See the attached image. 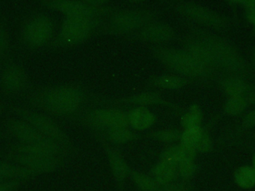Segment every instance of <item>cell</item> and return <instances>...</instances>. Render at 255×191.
<instances>
[{
	"instance_id": "obj_25",
	"label": "cell",
	"mask_w": 255,
	"mask_h": 191,
	"mask_svg": "<svg viewBox=\"0 0 255 191\" xmlns=\"http://www.w3.org/2000/svg\"><path fill=\"white\" fill-rule=\"evenodd\" d=\"M11 37L8 24L4 16L0 15V67L10 61Z\"/></svg>"
},
{
	"instance_id": "obj_13",
	"label": "cell",
	"mask_w": 255,
	"mask_h": 191,
	"mask_svg": "<svg viewBox=\"0 0 255 191\" xmlns=\"http://www.w3.org/2000/svg\"><path fill=\"white\" fill-rule=\"evenodd\" d=\"M92 135L100 142L103 147V151L107 158L109 168L112 172V177L115 180L118 191H125L126 180L129 177L130 167L124 159L122 153L111 144L103 136V134L98 132H92Z\"/></svg>"
},
{
	"instance_id": "obj_35",
	"label": "cell",
	"mask_w": 255,
	"mask_h": 191,
	"mask_svg": "<svg viewBox=\"0 0 255 191\" xmlns=\"http://www.w3.org/2000/svg\"><path fill=\"white\" fill-rule=\"evenodd\" d=\"M242 126L245 130H250V129L255 128V109L247 113L242 120Z\"/></svg>"
},
{
	"instance_id": "obj_37",
	"label": "cell",
	"mask_w": 255,
	"mask_h": 191,
	"mask_svg": "<svg viewBox=\"0 0 255 191\" xmlns=\"http://www.w3.org/2000/svg\"><path fill=\"white\" fill-rule=\"evenodd\" d=\"M82 2L85 3L88 5L95 6V7H104L110 2L111 0H79Z\"/></svg>"
},
{
	"instance_id": "obj_32",
	"label": "cell",
	"mask_w": 255,
	"mask_h": 191,
	"mask_svg": "<svg viewBox=\"0 0 255 191\" xmlns=\"http://www.w3.org/2000/svg\"><path fill=\"white\" fill-rule=\"evenodd\" d=\"M196 169H197V166L195 163V160H186L181 162L178 165L179 180L185 183H188L194 177Z\"/></svg>"
},
{
	"instance_id": "obj_3",
	"label": "cell",
	"mask_w": 255,
	"mask_h": 191,
	"mask_svg": "<svg viewBox=\"0 0 255 191\" xmlns=\"http://www.w3.org/2000/svg\"><path fill=\"white\" fill-rule=\"evenodd\" d=\"M151 55L174 74L193 81L208 82L219 77V73L199 62L184 49L151 45Z\"/></svg>"
},
{
	"instance_id": "obj_2",
	"label": "cell",
	"mask_w": 255,
	"mask_h": 191,
	"mask_svg": "<svg viewBox=\"0 0 255 191\" xmlns=\"http://www.w3.org/2000/svg\"><path fill=\"white\" fill-rule=\"evenodd\" d=\"M187 34L200 40L214 58L219 71L225 74L235 75L250 79L255 73L235 43L220 33L202 28L196 24L181 19Z\"/></svg>"
},
{
	"instance_id": "obj_38",
	"label": "cell",
	"mask_w": 255,
	"mask_h": 191,
	"mask_svg": "<svg viewBox=\"0 0 255 191\" xmlns=\"http://www.w3.org/2000/svg\"><path fill=\"white\" fill-rule=\"evenodd\" d=\"M244 134L241 136L243 137L246 142L250 143L252 145L255 146V132L250 130H244Z\"/></svg>"
},
{
	"instance_id": "obj_36",
	"label": "cell",
	"mask_w": 255,
	"mask_h": 191,
	"mask_svg": "<svg viewBox=\"0 0 255 191\" xmlns=\"http://www.w3.org/2000/svg\"><path fill=\"white\" fill-rule=\"evenodd\" d=\"M25 183V181H13L6 182V183H0V191H16L17 189Z\"/></svg>"
},
{
	"instance_id": "obj_42",
	"label": "cell",
	"mask_w": 255,
	"mask_h": 191,
	"mask_svg": "<svg viewBox=\"0 0 255 191\" xmlns=\"http://www.w3.org/2000/svg\"><path fill=\"white\" fill-rule=\"evenodd\" d=\"M247 99H248L249 102L253 104L255 106V89H253L249 94V96H247Z\"/></svg>"
},
{
	"instance_id": "obj_10",
	"label": "cell",
	"mask_w": 255,
	"mask_h": 191,
	"mask_svg": "<svg viewBox=\"0 0 255 191\" xmlns=\"http://www.w3.org/2000/svg\"><path fill=\"white\" fill-rule=\"evenodd\" d=\"M1 151V158L31 170L39 174H51L65 166L70 159L64 157H49L31 153Z\"/></svg>"
},
{
	"instance_id": "obj_45",
	"label": "cell",
	"mask_w": 255,
	"mask_h": 191,
	"mask_svg": "<svg viewBox=\"0 0 255 191\" xmlns=\"http://www.w3.org/2000/svg\"><path fill=\"white\" fill-rule=\"evenodd\" d=\"M8 108L6 104L0 103V115L5 111L6 108Z\"/></svg>"
},
{
	"instance_id": "obj_39",
	"label": "cell",
	"mask_w": 255,
	"mask_h": 191,
	"mask_svg": "<svg viewBox=\"0 0 255 191\" xmlns=\"http://www.w3.org/2000/svg\"><path fill=\"white\" fill-rule=\"evenodd\" d=\"M249 63L254 72L255 76V46H252L249 50Z\"/></svg>"
},
{
	"instance_id": "obj_12",
	"label": "cell",
	"mask_w": 255,
	"mask_h": 191,
	"mask_svg": "<svg viewBox=\"0 0 255 191\" xmlns=\"http://www.w3.org/2000/svg\"><path fill=\"white\" fill-rule=\"evenodd\" d=\"M31 90L29 75L23 66L10 60L1 67L0 91L4 95L19 96Z\"/></svg>"
},
{
	"instance_id": "obj_28",
	"label": "cell",
	"mask_w": 255,
	"mask_h": 191,
	"mask_svg": "<svg viewBox=\"0 0 255 191\" xmlns=\"http://www.w3.org/2000/svg\"><path fill=\"white\" fill-rule=\"evenodd\" d=\"M181 135V131L178 130V129H167L154 131L143 137L147 139L154 140L157 142L172 145V144L180 142Z\"/></svg>"
},
{
	"instance_id": "obj_21",
	"label": "cell",
	"mask_w": 255,
	"mask_h": 191,
	"mask_svg": "<svg viewBox=\"0 0 255 191\" xmlns=\"http://www.w3.org/2000/svg\"><path fill=\"white\" fill-rule=\"evenodd\" d=\"M128 126L137 132L150 129L157 121L155 114L145 106H136L128 111Z\"/></svg>"
},
{
	"instance_id": "obj_31",
	"label": "cell",
	"mask_w": 255,
	"mask_h": 191,
	"mask_svg": "<svg viewBox=\"0 0 255 191\" xmlns=\"http://www.w3.org/2000/svg\"><path fill=\"white\" fill-rule=\"evenodd\" d=\"M204 132L205 129L201 126L184 129L181 131L180 143L187 147H193L196 150L199 141L203 136Z\"/></svg>"
},
{
	"instance_id": "obj_43",
	"label": "cell",
	"mask_w": 255,
	"mask_h": 191,
	"mask_svg": "<svg viewBox=\"0 0 255 191\" xmlns=\"http://www.w3.org/2000/svg\"><path fill=\"white\" fill-rule=\"evenodd\" d=\"M6 138H7V135H6L5 132L3 129L2 126H0V140Z\"/></svg>"
},
{
	"instance_id": "obj_44",
	"label": "cell",
	"mask_w": 255,
	"mask_h": 191,
	"mask_svg": "<svg viewBox=\"0 0 255 191\" xmlns=\"http://www.w3.org/2000/svg\"><path fill=\"white\" fill-rule=\"evenodd\" d=\"M124 1H127L128 3H131V4H139V3L144 2V1H147V0H124Z\"/></svg>"
},
{
	"instance_id": "obj_15",
	"label": "cell",
	"mask_w": 255,
	"mask_h": 191,
	"mask_svg": "<svg viewBox=\"0 0 255 191\" xmlns=\"http://www.w3.org/2000/svg\"><path fill=\"white\" fill-rule=\"evenodd\" d=\"M100 105H135V106H151V105H163L175 111V112H184V109L177 104L166 100L158 91H143L133 95L125 96L116 99H100Z\"/></svg>"
},
{
	"instance_id": "obj_48",
	"label": "cell",
	"mask_w": 255,
	"mask_h": 191,
	"mask_svg": "<svg viewBox=\"0 0 255 191\" xmlns=\"http://www.w3.org/2000/svg\"><path fill=\"white\" fill-rule=\"evenodd\" d=\"M171 1V0H160V1H161V2H166V1Z\"/></svg>"
},
{
	"instance_id": "obj_7",
	"label": "cell",
	"mask_w": 255,
	"mask_h": 191,
	"mask_svg": "<svg viewBox=\"0 0 255 191\" xmlns=\"http://www.w3.org/2000/svg\"><path fill=\"white\" fill-rule=\"evenodd\" d=\"M55 22L48 13L35 12L28 15L21 24L19 40L26 49L37 50L50 45L55 37Z\"/></svg>"
},
{
	"instance_id": "obj_33",
	"label": "cell",
	"mask_w": 255,
	"mask_h": 191,
	"mask_svg": "<svg viewBox=\"0 0 255 191\" xmlns=\"http://www.w3.org/2000/svg\"><path fill=\"white\" fill-rule=\"evenodd\" d=\"M213 144L211 137L208 132L205 130L202 139L199 141V144L196 147V150L197 153H206L212 150Z\"/></svg>"
},
{
	"instance_id": "obj_41",
	"label": "cell",
	"mask_w": 255,
	"mask_h": 191,
	"mask_svg": "<svg viewBox=\"0 0 255 191\" xmlns=\"http://www.w3.org/2000/svg\"><path fill=\"white\" fill-rule=\"evenodd\" d=\"M244 4L245 6L246 10L255 11V0H247Z\"/></svg>"
},
{
	"instance_id": "obj_11",
	"label": "cell",
	"mask_w": 255,
	"mask_h": 191,
	"mask_svg": "<svg viewBox=\"0 0 255 191\" xmlns=\"http://www.w3.org/2000/svg\"><path fill=\"white\" fill-rule=\"evenodd\" d=\"M40 4L51 11L76 17L106 18L116 10L109 6L88 5L79 0H41Z\"/></svg>"
},
{
	"instance_id": "obj_1",
	"label": "cell",
	"mask_w": 255,
	"mask_h": 191,
	"mask_svg": "<svg viewBox=\"0 0 255 191\" xmlns=\"http://www.w3.org/2000/svg\"><path fill=\"white\" fill-rule=\"evenodd\" d=\"M99 99L85 86L76 83L39 87L25 95L27 105L32 109L67 120L88 108V103L97 105Z\"/></svg>"
},
{
	"instance_id": "obj_8",
	"label": "cell",
	"mask_w": 255,
	"mask_h": 191,
	"mask_svg": "<svg viewBox=\"0 0 255 191\" xmlns=\"http://www.w3.org/2000/svg\"><path fill=\"white\" fill-rule=\"evenodd\" d=\"M70 121L81 125L90 132L103 133L112 128L129 127L128 111L118 108H87Z\"/></svg>"
},
{
	"instance_id": "obj_5",
	"label": "cell",
	"mask_w": 255,
	"mask_h": 191,
	"mask_svg": "<svg viewBox=\"0 0 255 191\" xmlns=\"http://www.w3.org/2000/svg\"><path fill=\"white\" fill-rule=\"evenodd\" d=\"M160 12L148 9L115 10L105 19L97 34L127 37L147 24L157 20Z\"/></svg>"
},
{
	"instance_id": "obj_34",
	"label": "cell",
	"mask_w": 255,
	"mask_h": 191,
	"mask_svg": "<svg viewBox=\"0 0 255 191\" xmlns=\"http://www.w3.org/2000/svg\"><path fill=\"white\" fill-rule=\"evenodd\" d=\"M162 191H190L188 184L185 182L178 180L168 186H164Z\"/></svg>"
},
{
	"instance_id": "obj_47",
	"label": "cell",
	"mask_w": 255,
	"mask_h": 191,
	"mask_svg": "<svg viewBox=\"0 0 255 191\" xmlns=\"http://www.w3.org/2000/svg\"><path fill=\"white\" fill-rule=\"evenodd\" d=\"M253 168H254L255 169V154L254 155V156H253Z\"/></svg>"
},
{
	"instance_id": "obj_29",
	"label": "cell",
	"mask_w": 255,
	"mask_h": 191,
	"mask_svg": "<svg viewBox=\"0 0 255 191\" xmlns=\"http://www.w3.org/2000/svg\"><path fill=\"white\" fill-rule=\"evenodd\" d=\"M247 96H232L228 98L223 106V112L229 117H236L243 114L249 105Z\"/></svg>"
},
{
	"instance_id": "obj_22",
	"label": "cell",
	"mask_w": 255,
	"mask_h": 191,
	"mask_svg": "<svg viewBox=\"0 0 255 191\" xmlns=\"http://www.w3.org/2000/svg\"><path fill=\"white\" fill-rule=\"evenodd\" d=\"M197 153L193 147H187L179 142L172 144L163 150L159 156V160L178 166L184 161L195 160Z\"/></svg>"
},
{
	"instance_id": "obj_27",
	"label": "cell",
	"mask_w": 255,
	"mask_h": 191,
	"mask_svg": "<svg viewBox=\"0 0 255 191\" xmlns=\"http://www.w3.org/2000/svg\"><path fill=\"white\" fill-rule=\"evenodd\" d=\"M203 112L202 108L196 104H193L188 109L181 114V126L184 129L202 126Z\"/></svg>"
},
{
	"instance_id": "obj_24",
	"label": "cell",
	"mask_w": 255,
	"mask_h": 191,
	"mask_svg": "<svg viewBox=\"0 0 255 191\" xmlns=\"http://www.w3.org/2000/svg\"><path fill=\"white\" fill-rule=\"evenodd\" d=\"M101 134L115 147L124 145L142 138V135L130 130L129 127L112 128Z\"/></svg>"
},
{
	"instance_id": "obj_30",
	"label": "cell",
	"mask_w": 255,
	"mask_h": 191,
	"mask_svg": "<svg viewBox=\"0 0 255 191\" xmlns=\"http://www.w3.org/2000/svg\"><path fill=\"white\" fill-rule=\"evenodd\" d=\"M234 178L241 189H250L255 186V171L253 167L242 166L238 168Z\"/></svg>"
},
{
	"instance_id": "obj_23",
	"label": "cell",
	"mask_w": 255,
	"mask_h": 191,
	"mask_svg": "<svg viewBox=\"0 0 255 191\" xmlns=\"http://www.w3.org/2000/svg\"><path fill=\"white\" fill-rule=\"evenodd\" d=\"M149 175L162 188L179 180L178 166L160 160L151 168Z\"/></svg>"
},
{
	"instance_id": "obj_16",
	"label": "cell",
	"mask_w": 255,
	"mask_h": 191,
	"mask_svg": "<svg viewBox=\"0 0 255 191\" xmlns=\"http://www.w3.org/2000/svg\"><path fill=\"white\" fill-rule=\"evenodd\" d=\"M1 126L7 136L16 142L36 144L48 138L29 123L18 117L6 119L1 123Z\"/></svg>"
},
{
	"instance_id": "obj_46",
	"label": "cell",
	"mask_w": 255,
	"mask_h": 191,
	"mask_svg": "<svg viewBox=\"0 0 255 191\" xmlns=\"http://www.w3.org/2000/svg\"><path fill=\"white\" fill-rule=\"evenodd\" d=\"M232 1V3H235V4H244L247 0H229Z\"/></svg>"
},
{
	"instance_id": "obj_26",
	"label": "cell",
	"mask_w": 255,
	"mask_h": 191,
	"mask_svg": "<svg viewBox=\"0 0 255 191\" xmlns=\"http://www.w3.org/2000/svg\"><path fill=\"white\" fill-rule=\"evenodd\" d=\"M129 178L139 191H162L163 188L157 184L151 175L136 170L130 169Z\"/></svg>"
},
{
	"instance_id": "obj_6",
	"label": "cell",
	"mask_w": 255,
	"mask_h": 191,
	"mask_svg": "<svg viewBox=\"0 0 255 191\" xmlns=\"http://www.w3.org/2000/svg\"><path fill=\"white\" fill-rule=\"evenodd\" d=\"M105 19L104 18L65 16L58 32L49 46L54 49H61L82 44L94 34H97Z\"/></svg>"
},
{
	"instance_id": "obj_9",
	"label": "cell",
	"mask_w": 255,
	"mask_h": 191,
	"mask_svg": "<svg viewBox=\"0 0 255 191\" xmlns=\"http://www.w3.org/2000/svg\"><path fill=\"white\" fill-rule=\"evenodd\" d=\"M8 109L14 117L25 120L46 138L55 140L70 147H76L70 136L51 116L29 107L20 105H11L8 107Z\"/></svg>"
},
{
	"instance_id": "obj_18",
	"label": "cell",
	"mask_w": 255,
	"mask_h": 191,
	"mask_svg": "<svg viewBox=\"0 0 255 191\" xmlns=\"http://www.w3.org/2000/svg\"><path fill=\"white\" fill-rule=\"evenodd\" d=\"M219 86L228 98L232 96H247L250 94L253 88L249 83L248 79L235 75L225 74L219 76Z\"/></svg>"
},
{
	"instance_id": "obj_4",
	"label": "cell",
	"mask_w": 255,
	"mask_h": 191,
	"mask_svg": "<svg viewBox=\"0 0 255 191\" xmlns=\"http://www.w3.org/2000/svg\"><path fill=\"white\" fill-rule=\"evenodd\" d=\"M170 7L181 19L202 28L219 33L230 32L235 28L230 16L196 1L181 0L172 3Z\"/></svg>"
},
{
	"instance_id": "obj_19",
	"label": "cell",
	"mask_w": 255,
	"mask_h": 191,
	"mask_svg": "<svg viewBox=\"0 0 255 191\" xmlns=\"http://www.w3.org/2000/svg\"><path fill=\"white\" fill-rule=\"evenodd\" d=\"M38 174L19 166L9 161L4 160L0 156V183L13 181L27 182L31 179L35 178Z\"/></svg>"
},
{
	"instance_id": "obj_40",
	"label": "cell",
	"mask_w": 255,
	"mask_h": 191,
	"mask_svg": "<svg viewBox=\"0 0 255 191\" xmlns=\"http://www.w3.org/2000/svg\"><path fill=\"white\" fill-rule=\"evenodd\" d=\"M246 17L248 22L255 27V11L254 10H247Z\"/></svg>"
},
{
	"instance_id": "obj_14",
	"label": "cell",
	"mask_w": 255,
	"mask_h": 191,
	"mask_svg": "<svg viewBox=\"0 0 255 191\" xmlns=\"http://www.w3.org/2000/svg\"><path fill=\"white\" fill-rule=\"evenodd\" d=\"M176 37V31L172 25L157 19L125 37L132 41L142 42L152 45H163L173 41Z\"/></svg>"
},
{
	"instance_id": "obj_17",
	"label": "cell",
	"mask_w": 255,
	"mask_h": 191,
	"mask_svg": "<svg viewBox=\"0 0 255 191\" xmlns=\"http://www.w3.org/2000/svg\"><path fill=\"white\" fill-rule=\"evenodd\" d=\"M179 42L182 49L193 55L199 62L202 63L208 68L220 73L214 58L200 40L187 33L180 39Z\"/></svg>"
},
{
	"instance_id": "obj_20",
	"label": "cell",
	"mask_w": 255,
	"mask_h": 191,
	"mask_svg": "<svg viewBox=\"0 0 255 191\" xmlns=\"http://www.w3.org/2000/svg\"><path fill=\"white\" fill-rule=\"evenodd\" d=\"M193 82L194 81L174 73H164L150 78L149 80L147 82L146 86L166 91H178Z\"/></svg>"
}]
</instances>
